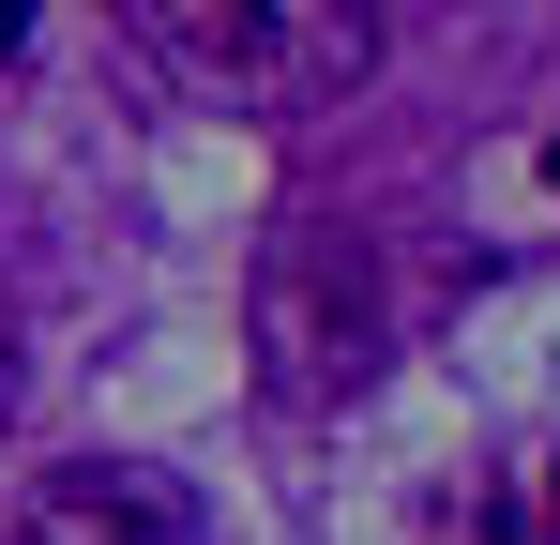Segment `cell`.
Returning <instances> with one entry per match:
<instances>
[{
    "mask_svg": "<svg viewBox=\"0 0 560 545\" xmlns=\"http://www.w3.org/2000/svg\"><path fill=\"white\" fill-rule=\"evenodd\" d=\"M121 31H137L183 91L258 106V121H318V106H349L364 61H378L364 0H121Z\"/></svg>",
    "mask_w": 560,
    "mask_h": 545,
    "instance_id": "1",
    "label": "cell"
},
{
    "mask_svg": "<svg viewBox=\"0 0 560 545\" xmlns=\"http://www.w3.org/2000/svg\"><path fill=\"white\" fill-rule=\"evenodd\" d=\"M394 349V288H378V243L334 228V212H288L258 243V394L273 409H349Z\"/></svg>",
    "mask_w": 560,
    "mask_h": 545,
    "instance_id": "2",
    "label": "cell"
},
{
    "mask_svg": "<svg viewBox=\"0 0 560 545\" xmlns=\"http://www.w3.org/2000/svg\"><path fill=\"white\" fill-rule=\"evenodd\" d=\"M15 545H197V485L137 454H77V469H31Z\"/></svg>",
    "mask_w": 560,
    "mask_h": 545,
    "instance_id": "3",
    "label": "cell"
},
{
    "mask_svg": "<svg viewBox=\"0 0 560 545\" xmlns=\"http://www.w3.org/2000/svg\"><path fill=\"white\" fill-rule=\"evenodd\" d=\"M0 409H15V303H0Z\"/></svg>",
    "mask_w": 560,
    "mask_h": 545,
    "instance_id": "4",
    "label": "cell"
}]
</instances>
